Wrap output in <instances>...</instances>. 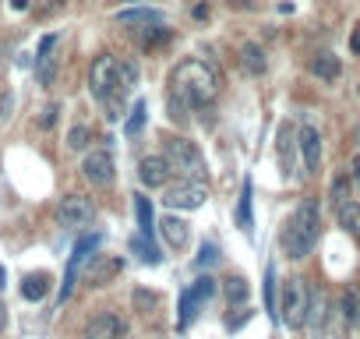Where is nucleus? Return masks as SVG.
<instances>
[{
    "mask_svg": "<svg viewBox=\"0 0 360 339\" xmlns=\"http://www.w3.org/2000/svg\"><path fill=\"white\" fill-rule=\"evenodd\" d=\"M169 96L176 117H184L180 110H209L219 96V75L205 60H180L169 75Z\"/></svg>",
    "mask_w": 360,
    "mask_h": 339,
    "instance_id": "obj_1",
    "label": "nucleus"
},
{
    "mask_svg": "<svg viewBox=\"0 0 360 339\" xmlns=\"http://www.w3.org/2000/svg\"><path fill=\"white\" fill-rule=\"evenodd\" d=\"M318 234H321V216H318V202H311V198H307V202H300V205L293 209V216L286 219L279 244H283L286 258L300 262V258H304V255H311V248L318 244Z\"/></svg>",
    "mask_w": 360,
    "mask_h": 339,
    "instance_id": "obj_2",
    "label": "nucleus"
},
{
    "mask_svg": "<svg viewBox=\"0 0 360 339\" xmlns=\"http://www.w3.org/2000/svg\"><path fill=\"white\" fill-rule=\"evenodd\" d=\"M162 159L169 162L173 174H180L184 181H205L209 177L205 155H202V148L191 138H180V134L162 138Z\"/></svg>",
    "mask_w": 360,
    "mask_h": 339,
    "instance_id": "obj_3",
    "label": "nucleus"
},
{
    "mask_svg": "<svg viewBox=\"0 0 360 339\" xmlns=\"http://www.w3.org/2000/svg\"><path fill=\"white\" fill-rule=\"evenodd\" d=\"M307 307H311V286L293 276L283 286V300H279V318L286 328H304L307 325Z\"/></svg>",
    "mask_w": 360,
    "mask_h": 339,
    "instance_id": "obj_4",
    "label": "nucleus"
},
{
    "mask_svg": "<svg viewBox=\"0 0 360 339\" xmlns=\"http://www.w3.org/2000/svg\"><path fill=\"white\" fill-rule=\"evenodd\" d=\"M89 89H92V96H96L99 103L110 99V96H124V92H120V60L110 57V53L96 57L92 68H89Z\"/></svg>",
    "mask_w": 360,
    "mask_h": 339,
    "instance_id": "obj_5",
    "label": "nucleus"
},
{
    "mask_svg": "<svg viewBox=\"0 0 360 339\" xmlns=\"http://www.w3.org/2000/svg\"><path fill=\"white\" fill-rule=\"evenodd\" d=\"M205 198H209V191H205L202 181H184L180 177V184H166L162 188V205H169V209H202Z\"/></svg>",
    "mask_w": 360,
    "mask_h": 339,
    "instance_id": "obj_6",
    "label": "nucleus"
},
{
    "mask_svg": "<svg viewBox=\"0 0 360 339\" xmlns=\"http://www.w3.org/2000/svg\"><path fill=\"white\" fill-rule=\"evenodd\" d=\"M216 293V279H209V276H202V279H195V286L191 290H184L180 293V318H176V328L184 332L195 318H198V307H202V300H209Z\"/></svg>",
    "mask_w": 360,
    "mask_h": 339,
    "instance_id": "obj_7",
    "label": "nucleus"
},
{
    "mask_svg": "<svg viewBox=\"0 0 360 339\" xmlns=\"http://www.w3.org/2000/svg\"><path fill=\"white\" fill-rule=\"evenodd\" d=\"M92 219H96V205H92L85 195H68V198H60V205H57V223H60V226H68V230H85Z\"/></svg>",
    "mask_w": 360,
    "mask_h": 339,
    "instance_id": "obj_8",
    "label": "nucleus"
},
{
    "mask_svg": "<svg viewBox=\"0 0 360 339\" xmlns=\"http://www.w3.org/2000/svg\"><path fill=\"white\" fill-rule=\"evenodd\" d=\"M113 155H110V148H92L85 159H82V174H85V181L92 184V188H106V184H113Z\"/></svg>",
    "mask_w": 360,
    "mask_h": 339,
    "instance_id": "obj_9",
    "label": "nucleus"
},
{
    "mask_svg": "<svg viewBox=\"0 0 360 339\" xmlns=\"http://www.w3.org/2000/svg\"><path fill=\"white\" fill-rule=\"evenodd\" d=\"M297 148H300L304 170H307V174H318V170H321V134L311 124L297 127Z\"/></svg>",
    "mask_w": 360,
    "mask_h": 339,
    "instance_id": "obj_10",
    "label": "nucleus"
},
{
    "mask_svg": "<svg viewBox=\"0 0 360 339\" xmlns=\"http://www.w3.org/2000/svg\"><path fill=\"white\" fill-rule=\"evenodd\" d=\"M276 152H279V162L286 170V177H293V170H297V127L293 124H279L276 131Z\"/></svg>",
    "mask_w": 360,
    "mask_h": 339,
    "instance_id": "obj_11",
    "label": "nucleus"
},
{
    "mask_svg": "<svg viewBox=\"0 0 360 339\" xmlns=\"http://www.w3.org/2000/svg\"><path fill=\"white\" fill-rule=\"evenodd\" d=\"M169 174H173V170H169V162L162 155H145L141 166H138V177H141L145 188H166Z\"/></svg>",
    "mask_w": 360,
    "mask_h": 339,
    "instance_id": "obj_12",
    "label": "nucleus"
},
{
    "mask_svg": "<svg viewBox=\"0 0 360 339\" xmlns=\"http://www.w3.org/2000/svg\"><path fill=\"white\" fill-rule=\"evenodd\" d=\"M124 335V321L113 311H99L89 325H85V339H120Z\"/></svg>",
    "mask_w": 360,
    "mask_h": 339,
    "instance_id": "obj_13",
    "label": "nucleus"
},
{
    "mask_svg": "<svg viewBox=\"0 0 360 339\" xmlns=\"http://www.w3.org/2000/svg\"><path fill=\"white\" fill-rule=\"evenodd\" d=\"M53 50H57V36L50 32V36L39 39V50H36V78H39V85H50L53 82V71H57Z\"/></svg>",
    "mask_w": 360,
    "mask_h": 339,
    "instance_id": "obj_14",
    "label": "nucleus"
},
{
    "mask_svg": "<svg viewBox=\"0 0 360 339\" xmlns=\"http://www.w3.org/2000/svg\"><path fill=\"white\" fill-rule=\"evenodd\" d=\"M155 230L162 234V241H166L169 248H184L188 237H191L188 223H184V219H176V216H162V219L155 223Z\"/></svg>",
    "mask_w": 360,
    "mask_h": 339,
    "instance_id": "obj_15",
    "label": "nucleus"
},
{
    "mask_svg": "<svg viewBox=\"0 0 360 339\" xmlns=\"http://www.w3.org/2000/svg\"><path fill=\"white\" fill-rule=\"evenodd\" d=\"M346 332H349V318H346L342 297H339V300H328V314H325V335H332V339H346Z\"/></svg>",
    "mask_w": 360,
    "mask_h": 339,
    "instance_id": "obj_16",
    "label": "nucleus"
},
{
    "mask_svg": "<svg viewBox=\"0 0 360 339\" xmlns=\"http://www.w3.org/2000/svg\"><path fill=\"white\" fill-rule=\"evenodd\" d=\"M120 25H134V29H148V25H162V15L155 8H127L117 15Z\"/></svg>",
    "mask_w": 360,
    "mask_h": 339,
    "instance_id": "obj_17",
    "label": "nucleus"
},
{
    "mask_svg": "<svg viewBox=\"0 0 360 339\" xmlns=\"http://www.w3.org/2000/svg\"><path fill=\"white\" fill-rule=\"evenodd\" d=\"M325 314H328V297L321 290H311V307H307V328L314 335H325Z\"/></svg>",
    "mask_w": 360,
    "mask_h": 339,
    "instance_id": "obj_18",
    "label": "nucleus"
},
{
    "mask_svg": "<svg viewBox=\"0 0 360 339\" xmlns=\"http://www.w3.org/2000/svg\"><path fill=\"white\" fill-rule=\"evenodd\" d=\"M311 71H314V78H321V82H335V78L342 75V64H339L335 53H318V57L311 60Z\"/></svg>",
    "mask_w": 360,
    "mask_h": 339,
    "instance_id": "obj_19",
    "label": "nucleus"
},
{
    "mask_svg": "<svg viewBox=\"0 0 360 339\" xmlns=\"http://www.w3.org/2000/svg\"><path fill=\"white\" fill-rule=\"evenodd\" d=\"M251 198H255V191H251V181H244V188H240V202H237V226H240L244 234H251V230H255Z\"/></svg>",
    "mask_w": 360,
    "mask_h": 339,
    "instance_id": "obj_20",
    "label": "nucleus"
},
{
    "mask_svg": "<svg viewBox=\"0 0 360 339\" xmlns=\"http://www.w3.org/2000/svg\"><path fill=\"white\" fill-rule=\"evenodd\" d=\"M240 64H244V71H248V75H265V68H269L265 50H262V46H255V43L240 46Z\"/></svg>",
    "mask_w": 360,
    "mask_h": 339,
    "instance_id": "obj_21",
    "label": "nucleus"
},
{
    "mask_svg": "<svg viewBox=\"0 0 360 339\" xmlns=\"http://www.w3.org/2000/svg\"><path fill=\"white\" fill-rule=\"evenodd\" d=\"M131 251H134L141 262H148V265H159V262H162V255H159V248L152 244L148 234H131Z\"/></svg>",
    "mask_w": 360,
    "mask_h": 339,
    "instance_id": "obj_22",
    "label": "nucleus"
},
{
    "mask_svg": "<svg viewBox=\"0 0 360 339\" xmlns=\"http://www.w3.org/2000/svg\"><path fill=\"white\" fill-rule=\"evenodd\" d=\"M46 293H50V276L46 272H32V276L22 279V297L25 300H43Z\"/></svg>",
    "mask_w": 360,
    "mask_h": 339,
    "instance_id": "obj_23",
    "label": "nucleus"
},
{
    "mask_svg": "<svg viewBox=\"0 0 360 339\" xmlns=\"http://www.w3.org/2000/svg\"><path fill=\"white\" fill-rule=\"evenodd\" d=\"M339 226L349 237H360V202H342L339 205Z\"/></svg>",
    "mask_w": 360,
    "mask_h": 339,
    "instance_id": "obj_24",
    "label": "nucleus"
},
{
    "mask_svg": "<svg viewBox=\"0 0 360 339\" xmlns=\"http://www.w3.org/2000/svg\"><path fill=\"white\" fill-rule=\"evenodd\" d=\"M342 307H346L349 328H360V283H349L342 290Z\"/></svg>",
    "mask_w": 360,
    "mask_h": 339,
    "instance_id": "obj_25",
    "label": "nucleus"
},
{
    "mask_svg": "<svg viewBox=\"0 0 360 339\" xmlns=\"http://www.w3.org/2000/svg\"><path fill=\"white\" fill-rule=\"evenodd\" d=\"M223 297H226L233 307H244V304H248V279H244V276H230V279L223 283Z\"/></svg>",
    "mask_w": 360,
    "mask_h": 339,
    "instance_id": "obj_26",
    "label": "nucleus"
},
{
    "mask_svg": "<svg viewBox=\"0 0 360 339\" xmlns=\"http://www.w3.org/2000/svg\"><path fill=\"white\" fill-rule=\"evenodd\" d=\"M134 212H138V226H141V234H148V237H152L155 219H152V202H148L145 195H134Z\"/></svg>",
    "mask_w": 360,
    "mask_h": 339,
    "instance_id": "obj_27",
    "label": "nucleus"
},
{
    "mask_svg": "<svg viewBox=\"0 0 360 339\" xmlns=\"http://www.w3.org/2000/svg\"><path fill=\"white\" fill-rule=\"evenodd\" d=\"M138 39H141V46H159V43H169V29L166 25H148V29H138Z\"/></svg>",
    "mask_w": 360,
    "mask_h": 339,
    "instance_id": "obj_28",
    "label": "nucleus"
},
{
    "mask_svg": "<svg viewBox=\"0 0 360 339\" xmlns=\"http://www.w3.org/2000/svg\"><path fill=\"white\" fill-rule=\"evenodd\" d=\"M99 244H103V234H85L78 244H75V251H71V258L75 262H85L92 251H99Z\"/></svg>",
    "mask_w": 360,
    "mask_h": 339,
    "instance_id": "obj_29",
    "label": "nucleus"
},
{
    "mask_svg": "<svg viewBox=\"0 0 360 339\" xmlns=\"http://www.w3.org/2000/svg\"><path fill=\"white\" fill-rule=\"evenodd\" d=\"M89 141H92V127H89V124H75V127L68 131V148L82 152V148H89Z\"/></svg>",
    "mask_w": 360,
    "mask_h": 339,
    "instance_id": "obj_30",
    "label": "nucleus"
},
{
    "mask_svg": "<svg viewBox=\"0 0 360 339\" xmlns=\"http://www.w3.org/2000/svg\"><path fill=\"white\" fill-rule=\"evenodd\" d=\"M262 293H265V307H269V314H272V321H276L279 304H276V269H272V265L265 269V286H262Z\"/></svg>",
    "mask_w": 360,
    "mask_h": 339,
    "instance_id": "obj_31",
    "label": "nucleus"
},
{
    "mask_svg": "<svg viewBox=\"0 0 360 339\" xmlns=\"http://www.w3.org/2000/svg\"><path fill=\"white\" fill-rule=\"evenodd\" d=\"M134 85H138V68H134L131 60H120V92L127 96Z\"/></svg>",
    "mask_w": 360,
    "mask_h": 339,
    "instance_id": "obj_32",
    "label": "nucleus"
},
{
    "mask_svg": "<svg viewBox=\"0 0 360 339\" xmlns=\"http://www.w3.org/2000/svg\"><path fill=\"white\" fill-rule=\"evenodd\" d=\"M328 195H332V202H335V209H339L342 202H349V181H346V177H335L332 188H328Z\"/></svg>",
    "mask_w": 360,
    "mask_h": 339,
    "instance_id": "obj_33",
    "label": "nucleus"
},
{
    "mask_svg": "<svg viewBox=\"0 0 360 339\" xmlns=\"http://www.w3.org/2000/svg\"><path fill=\"white\" fill-rule=\"evenodd\" d=\"M131 300H134V307H138V311H155V307H159V297H155L152 290H134V297H131Z\"/></svg>",
    "mask_w": 360,
    "mask_h": 339,
    "instance_id": "obj_34",
    "label": "nucleus"
},
{
    "mask_svg": "<svg viewBox=\"0 0 360 339\" xmlns=\"http://www.w3.org/2000/svg\"><path fill=\"white\" fill-rule=\"evenodd\" d=\"M145 127V103H134V113L127 117V124H124V131L127 134H138Z\"/></svg>",
    "mask_w": 360,
    "mask_h": 339,
    "instance_id": "obj_35",
    "label": "nucleus"
},
{
    "mask_svg": "<svg viewBox=\"0 0 360 339\" xmlns=\"http://www.w3.org/2000/svg\"><path fill=\"white\" fill-rule=\"evenodd\" d=\"M117 272H120V262H110V265H106V262H99V265L89 272V279H92V283H103L106 276H117Z\"/></svg>",
    "mask_w": 360,
    "mask_h": 339,
    "instance_id": "obj_36",
    "label": "nucleus"
},
{
    "mask_svg": "<svg viewBox=\"0 0 360 339\" xmlns=\"http://www.w3.org/2000/svg\"><path fill=\"white\" fill-rule=\"evenodd\" d=\"M11 110H15V92L11 89H0V124L11 120Z\"/></svg>",
    "mask_w": 360,
    "mask_h": 339,
    "instance_id": "obj_37",
    "label": "nucleus"
},
{
    "mask_svg": "<svg viewBox=\"0 0 360 339\" xmlns=\"http://www.w3.org/2000/svg\"><path fill=\"white\" fill-rule=\"evenodd\" d=\"M57 113H60V103H50V106L43 110V117H39V127H53V124H57Z\"/></svg>",
    "mask_w": 360,
    "mask_h": 339,
    "instance_id": "obj_38",
    "label": "nucleus"
},
{
    "mask_svg": "<svg viewBox=\"0 0 360 339\" xmlns=\"http://www.w3.org/2000/svg\"><path fill=\"white\" fill-rule=\"evenodd\" d=\"M219 255H216V244H202V255H198V269H205V265H212Z\"/></svg>",
    "mask_w": 360,
    "mask_h": 339,
    "instance_id": "obj_39",
    "label": "nucleus"
},
{
    "mask_svg": "<svg viewBox=\"0 0 360 339\" xmlns=\"http://www.w3.org/2000/svg\"><path fill=\"white\" fill-rule=\"evenodd\" d=\"M244 321H251V307H248V311H237V314H233V318H230L226 325H230V332H237V328H240Z\"/></svg>",
    "mask_w": 360,
    "mask_h": 339,
    "instance_id": "obj_40",
    "label": "nucleus"
},
{
    "mask_svg": "<svg viewBox=\"0 0 360 339\" xmlns=\"http://www.w3.org/2000/svg\"><path fill=\"white\" fill-rule=\"evenodd\" d=\"M349 50H353V53H360V25H356V29H353V36H349Z\"/></svg>",
    "mask_w": 360,
    "mask_h": 339,
    "instance_id": "obj_41",
    "label": "nucleus"
},
{
    "mask_svg": "<svg viewBox=\"0 0 360 339\" xmlns=\"http://www.w3.org/2000/svg\"><path fill=\"white\" fill-rule=\"evenodd\" d=\"M349 170H353V181H356V184H360V152H356V155H353V162H349Z\"/></svg>",
    "mask_w": 360,
    "mask_h": 339,
    "instance_id": "obj_42",
    "label": "nucleus"
},
{
    "mask_svg": "<svg viewBox=\"0 0 360 339\" xmlns=\"http://www.w3.org/2000/svg\"><path fill=\"white\" fill-rule=\"evenodd\" d=\"M11 8L15 11H29V0H11Z\"/></svg>",
    "mask_w": 360,
    "mask_h": 339,
    "instance_id": "obj_43",
    "label": "nucleus"
},
{
    "mask_svg": "<svg viewBox=\"0 0 360 339\" xmlns=\"http://www.w3.org/2000/svg\"><path fill=\"white\" fill-rule=\"evenodd\" d=\"M4 325H8V307L0 304V332H4Z\"/></svg>",
    "mask_w": 360,
    "mask_h": 339,
    "instance_id": "obj_44",
    "label": "nucleus"
}]
</instances>
